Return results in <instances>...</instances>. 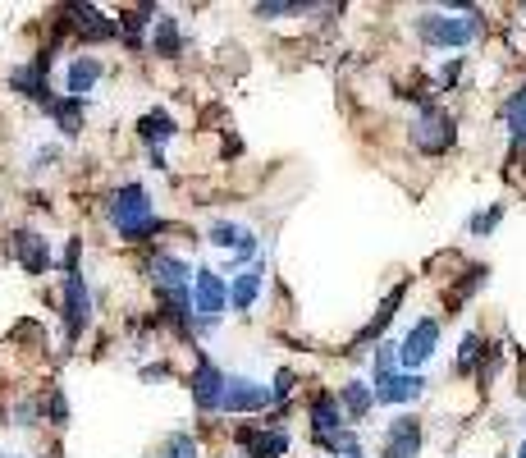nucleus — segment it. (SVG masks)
<instances>
[{
  "label": "nucleus",
  "instance_id": "obj_1",
  "mask_svg": "<svg viewBox=\"0 0 526 458\" xmlns=\"http://www.w3.org/2000/svg\"><path fill=\"white\" fill-rule=\"evenodd\" d=\"M106 220L119 229V239H151V234H161V220H156V207H151V193L142 184H124L110 193L106 202Z\"/></svg>",
  "mask_w": 526,
  "mask_h": 458
},
{
  "label": "nucleus",
  "instance_id": "obj_2",
  "mask_svg": "<svg viewBox=\"0 0 526 458\" xmlns=\"http://www.w3.org/2000/svg\"><path fill=\"white\" fill-rule=\"evenodd\" d=\"M417 33H421V42H430V46L458 51V46H467L476 33H481V19H476V10H467V14H421Z\"/></svg>",
  "mask_w": 526,
  "mask_h": 458
},
{
  "label": "nucleus",
  "instance_id": "obj_3",
  "mask_svg": "<svg viewBox=\"0 0 526 458\" xmlns=\"http://www.w3.org/2000/svg\"><path fill=\"white\" fill-rule=\"evenodd\" d=\"M229 307V284L220 271L211 266H197L193 271V312H197V330H211L215 321L225 317Z\"/></svg>",
  "mask_w": 526,
  "mask_h": 458
},
{
  "label": "nucleus",
  "instance_id": "obj_4",
  "mask_svg": "<svg viewBox=\"0 0 526 458\" xmlns=\"http://www.w3.org/2000/svg\"><path fill=\"white\" fill-rule=\"evenodd\" d=\"M453 138H458V129H453V120L444 115L440 106H426L417 120H412V147H417V152H426V156L449 152Z\"/></svg>",
  "mask_w": 526,
  "mask_h": 458
},
{
  "label": "nucleus",
  "instance_id": "obj_5",
  "mask_svg": "<svg viewBox=\"0 0 526 458\" xmlns=\"http://www.w3.org/2000/svg\"><path fill=\"white\" fill-rule=\"evenodd\" d=\"M435 349H440V321H435V317H421L417 326L403 335V344H398V367L421 371L430 358H435Z\"/></svg>",
  "mask_w": 526,
  "mask_h": 458
},
{
  "label": "nucleus",
  "instance_id": "obj_6",
  "mask_svg": "<svg viewBox=\"0 0 526 458\" xmlns=\"http://www.w3.org/2000/svg\"><path fill=\"white\" fill-rule=\"evenodd\" d=\"M225 385H229L225 371L215 367L211 358H197V371H193V404L202 408V413H220V408H225Z\"/></svg>",
  "mask_w": 526,
  "mask_h": 458
},
{
  "label": "nucleus",
  "instance_id": "obj_7",
  "mask_svg": "<svg viewBox=\"0 0 526 458\" xmlns=\"http://www.w3.org/2000/svg\"><path fill=\"white\" fill-rule=\"evenodd\" d=\"M92 321V294H87L83 271H65V335L78 339Z\"/></svg>",
  "mask_w": 526,
  "mask_h": 458
},
{
  "label": "nucleus",
  "instance_id": "obj_8",
  "mask_svg": "<svg viewBox=\"0 0 526 458\" xmlns=\"http://www.w3.org/2000/svg\"><path fill=\"white\" fill-rule=\"evenodd\" d=\"M371 390H376V404H412L421 390H426V381H421L417 371H376V381H371Z\"/></svg>",
  "mask_w": 526,
  "mask_h": 458
},
{
  "label": "nucleus",
  "instance_id": "obj_9",
  "mask_svg": "<svg viewBox=\"0 0 526 458\" xmlns=\"http://www.w3.org/2000/svg\"><path fill=\"white\" fill-rule=\"evenodd\" d=\"M69 28L74 33H83L87 42H110V37H119V19H110L106 10H97V5H69Z\"/></svg>",
  "mask_w": 526,
  "mask_h": 458
},
{
  "label": "nucleus",
  "instance_id": "obj_10",
  "mask_svg": "<svg viewBox=\"0 0 526 458\" xmlns=\"http://www.w3.org/2000/svg\"><path fill=\"white\" fill-rule=\"evenodd\" d=\"M270 404H275L270 390H261L257 381H247V376H229L225 408H220V413H261V408H270Z\"/></svg>",
  "mask_w": 526,
  "mask_h": 458
},
{
  "label": "nucleus",
  "instance_id": "obj_11",
  "mask_svg": "<svg viewBox=\"0 0 526 458\" xmlns=\"http://www.w3.org/2000/svg\"><path fill=\"white\" fill-rule=\"evenodd\" d=\"M14 257H19V266L28 275L51 271V239L37 234V229H19V234H14Z\"/></svg>",
  "mask_w": 526,
  "mask_h": 458
},
{
  "label": "nucleus",
  "instance_id": "obj_12",
  "mask_svg": "<svg viewBox=\"0 0 526 458\" xmlns=\"http://www.w3.org/2000/svg\"><path fill=\"white\" fill-rule=\"evenodd\" d=\"M417 454H421V417H398L385 431L380 458H417Z\"/></svg>",
  "mask_w": 526,
  "mask_h": 458
},
{
  "label": "nucleus",
  "instance_id": "obj_13",
  "mask_svg": "<svg viewBox=\"0 0 526 458\" xmlns=\"http://www.w3.org/2000/svg\"><path fill=\"white\" fill-rule=\"evenodd\" d=\"M151 275L161 284L165 294H188L193 289V275H188V262L174 257V252H161V257H151Z\"/></svg>",
  "mask_w": 526,
  "mask_h": 458
},
{
  "label": "nucleus",
  "instance_id": "obj_14",
  "mask_svg": "<svg viewBox=\"0 0 526 458\" xmlns=\"http://www.w3.org/2000/svg\"><path fill=\"white\" fill-rule=\"evenodd\" d=\"M46 69H51V55H37V65H23L10 74V83L33 101H46L51 106V88H46Z\"/></svg>",
  "mask_w": 526,
  "mask_h": 458
},
{
  "label": "nucleus",
  "instance_id": "obj_15",
  "mask_svg": "<svg viewBox=\"0 0 526 458\" xmlns=\"http://www.w3.org/2000/svg\"><path fill=\"white\" fill-rule=\"evenodd\" d=\"M97 83H101V60H97V55H78L74 65H69V74H65V92L83 101Z\"/></svg>",
  "mask_w": 526,
  "mask_h": 458
},
{
  "label": "nucleus",
  "instance_id": "obj_16",
  "mask_svg": "<svg viewBox=\"0 0 526 458\" xmlns=\"http://www.w3.org/2000/svg\"><path fill=\"white\" fill-rule=\"evenodd\" d=\"M247 458H284L289 454V431H243Z\"/></svg>",
  "mask_w": 526,
  "mask_h": 458
},
{
  "label": "nucleus",
  "instance_id": "obj_17",
  "mask_svg": "<svg viewBox=\"0 0 526 458\" xmlns=\"http://www.w3.org/2000/svg\"><path fill=\"white\" fill-rule=\"evenodd\" d=\"M339 408L348 413V422H362V417L376 408V390L366 381H348L344 390H339Z\"/></svg>",
  "mask_w": 526,
  "mask_h": 458
},
{
  "label": "nucleus",
  "instance_id": "obj_18",
  "mask_svg": "<svg viewBox=\"0 0 526 458\" xmlns=\"http://www.w3.org/2000/svg\"><path fill=\"white\" fill-rule=\"evenodd\" d=\"M257 298H261V266H247V271L234 275V284H229V307H234V312H247Z\"/></svg>",
  "mask_w": 526,
  "mask_h": 458
},
{
  "label": "nucleus",
  "instance_id": "obj_19",
  "mask_svg": "<svg viewBox=\"0 0 526 458\" xmlns=\"http://www.w3.org/2000/svg\"><path fill=\"white\" fill-rule=\"evenodd\" d=\"M138 138L151 142V152H161V142L174 138V120H170V110H147L138 120Z\"/></svg>",
  "mask_w": 526,
  "mask_h": 458
},
{
  "label": "nucleus",
  "instance_id": "obj_20",
  "mask_svg": "<svg viewBox=\"0 0 526 458\" xmlns=\"http://www.w3.org/2000/svg\"><path fill=\"white\" fill-rule=\"evenodd\" d=\"M504 120H508V138H513L517 147H526V88H517L513 97H508Z\"/></svg>",
  "mask_w": 526,
  "mask_h": 458
},
{
  "label": "nucleus",
  "instance_id": "obj_21",
  "mask_svg": "<svg viewBox=\"0 0 526 458\" xmlns=\"http://www.w3.org/2000/svg\"><path fill=\"white\" fill-rule=\"evenodd\" d=\"M183 37H179V23L165 14V19H156V37H151V51L156 55H179Z\"/></svg>",
  "mask_w": 526,
  "mask_h": 458
},
{
  "label": "nucleus",
  "instance_id": "obj_22",
  "mask_svg": "<svg viewBox=\"0 0 526 458\" xmlns=\"http://www.w3.org/2000/svg\"><path fill=\"white\" fill-rule=\"evenodd\" d=\"M51 115L55 120H60V129L69 133V138H74L78 129H83V101L78 97H65V101H51Z\"/></svg>",
  "mask_w": 526,
  "mask_h": 458
},
{
  "label": "nucleus",
  "instance_id": "obj_23",
  "mask_svg": "<svg viewBox=\"0 0 526 458\" xmlns=\"http://www.w3.org/2000/svg\"><path fill=\"white\" fill-rule=\"evenodd\" d=\"M206 239H211V248H234L238 252V243L247 239V229L234 225V220H211V234H206Z\"/></svg>",
  "mask_w": 526,
  "mask_h": 458
},
{
  "label": "nucleus",
  "instance_id": "obj_24",
  "mask_svg": "<svg viewBox=\"0 0 526 458\" xmlns=\"http://www.w3.org/2000/svg\"><path fill=\"white\" fill-rule=\"evenodd\" d=\"M151 14H156V5H142V10H129L124 19H119V33L129 37V42H142V28L151 23Z\"/></svg>",
  "mask_w": 526,
  "mask_h": 458
},
{
  "label": "nucleus",
  "instance_id": "obj_25",
  "mask_svg": "<svg viewBox=\"0 0 526 458\" xmlns=\"http://www.w3.org/2000/svg\"><path fill=\"white\" fill-rule=\"evenodd\" d=\"M398 303H403V289H394V294H389V298H385V303H380V312H376V321H371V326H366V330H362V339H376V335H380V330H385V326H389V317H394V312H398Z\"/></svg>",
  "mask_w": 526,
  "mask_h": 458
},
{
  "label": "nucleus",
  "instance_id": "obj_26",
  "mask_svg": "<svg viewBox=\"0 0 526 458\" xmlns=\"http://www.w3.org/2000/svg\"><path fill=\"white\" fill-rule=\"evenodd\" d=\"M165 458H197V440L188 431H174L170 445H165Z\"/></svg>",
  "mask_w": 526,
  "mask_h": 458
},
{
  "label": "nucleus",
  "instance_id": "obj_27",
  "mask_svg": "<svg viewBox=\"0 0 526 458\" xmlns=\"http://www.w3.org/2000/svg\"><path fill=\"white\" fill-rule=\"evenodd\" d=\"M476 358H481V335H462V344H458V371H472Z\"/></svg>",
  "mask_w": 526,
  "mask_h": 458
},
{
  "label": "nucleus",
  "instance_id": "obj_28",
  "mask_svg": "<svg viewBox=\"0 0 526 458\" xmlns=\"http://www.w3.org/2000/svg\"><path fill=\"white\" fill-rule=\"evenodd\" d=\"M312 10V5H284V0H266V5H257V19H280V14H302Z\"/></svg>",
  "mask_w": 526,
  "mask_h": 458
},
{
  "label": "nucleus",
  "instance_id": "obj_29",
  "mask_svg": "<svg viewBox=\"0 0 526 458\" xmlns=\"http://www.w3.org/2000/svg\"><path fill=\"white\" fill-rule=\"evenodd\" d=\"M293 394V371H275V390H270V399H275V404H284V399H289Z\"/></svg>",
  "mask_w": 526,
  "mask_h": 458
},
{
  "label": "nucleus",
  "instance_id": "obj_30",
  "mask_svg": "<svg viewBox=\"0 0 526 458\" xmlns=\"http://www.w3.org/2000/svg\"><path fill=\"white\" fill-rule=\"evenodd\" d=\"M499 216H504V207H490L485 216H472V229H476V234H490V229L499 225Z\"/></svg>",
  "mask_w": 526,
  "mask_h": 458
},
{
  "label": "nucleus",
  "instance_id": "obj_31",
  "mask_svg": "<svg viewBox=\"0 0 526 458\" xmlns=\"http://www.w3.org/2000/svg\"><path fill=\"white\" fill-rule=\"evenodd\" d=\"M46 408H51V417H60V422H65V417H69V404H65V399H60V394H51V399H46Z\"/></svg>",
  "mask_w": 526,
  "mask_h": 458
},
{
  "label": "nucleus",
  "instance_id": "obj_32",
  "mask_svg": "<svg viewBox=\"0 0 526 458\" xmlns=\"http://www.w3.org/2000/svg\"><path fill=\"white\" fill-rule=\"evenodd\" d=\"M517 458H526V440H522V449H517Z\"/></svg>",
  "mask_w": 526,
  "mask_h": 458
},
{
  "label": "nucleus",
  "instance_id": "obj_33",
  "mask_svg": "<svg viewBox=\"0 0 526 458\" xmlns=\"http://www.w3.org/2000/svg\"><path fill=\"white\" fill-rule=\"evenodd\" d=\"M0 458H23V454H0Z\"/></svg>",
  "mask_w": 526,
  "mask_h": 458
},
{
  "label": "nucleus",
  "instance_id": "obj_34",
  "mask_svg": "<svg viewBox=\"0 0 526 458\" xmlns=\"http://www.w3.org/2000/svg\"><path fill=\"white\" fill-rule=\"evenodd\" d=\"M357 458H366V454H357Z\"/></svg>",
  "mask_w": 526,
  "mask_h": 458
}]
</instances>
